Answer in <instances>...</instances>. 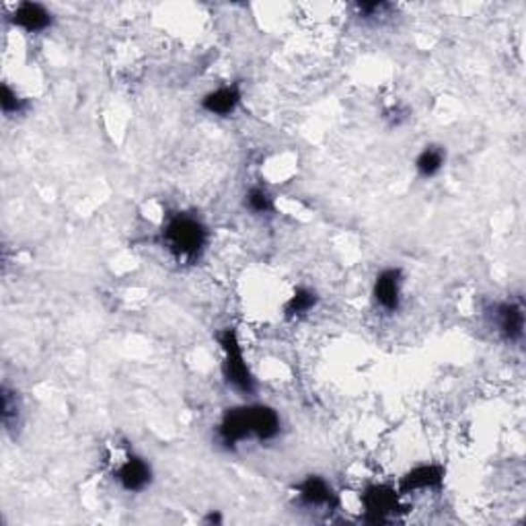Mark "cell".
Here are the masks:
<instances>
[{"instance_id": "10", "label": "cell", "mask_w": 526, "mask_h": 526, "mask_svg": "<svg viewBox=\"0 0 526 526\" xmlns=\"http://www.w3.org/2000/svg\"><path fill=\"white\" fill-rule=\"evenodd\" d=\"M241 99H243V93H241L239 85H225L208 93L202 99V107L212 115L228 117L237 112Z\"/></svg>"}, {"instance_id": "6", "label": "cell", "mask_w": 526, "mask_h": 526, "mask_svg": "<svg viewBox=\"0 0 526 526\" xmlns=\"http://www.w3.org/2000/svg\"><path fill=\"white\" fill-rule=\"evenodd\" d=\"M114 477L122 486V489L130 491V494H140V491L150 486L152 467L148 465L147 459H142V456L128 454L126 461L115 469Z\"/></svg>"}, {"instance_id": "14", "label": "cell", "mask_w": 526, "mask_h": 526, "mask_svg": "<svg viewBox=\"0 0 526 526\" xmlns=\"http://www.w3.org/2000/svg\"><path fill=\"white\" fill-rule=\"evenodd\" d=\"M243 202L247 210L255 214V216H269V214L276 212L272 193H269L266 188H261V185H253V188H249Z\"/></svg>"}, {"instance_id": "12", "label": "cell", "mask_w": 526, "mask_h": 526, "mask_svg": "<svg viewBox=\"0 0 526 526\" xmlns=\"http://www.w3.org/2000/svg\"><path fill=\"white\" fill-rule=\"evenodd\" d=\"M445 163L446 150L442 147H436V144H430V147H426L420 152L418 158H415V171H418L420 177L432 179L445 169Z\"/></svg>"}, {"instance_id": "1", "label": "cell", "mask_w": 526, "mask_h": 526, "mask_svg": "<svg viewBox=\"0 0 526 526\" xmlns=\"http://www.w3.org/2000/svg\"><path fill=\"white\" fill-rule=\"evenodd\" d=\"M282 420L269 405L253 403L226 410L216 426V440L225 451H234L241 442H272L280 436Z\"/></svg>"}, {"instance_id": "7", "label": "cell", "mask_w": 526, "mask_h": 526, "mask_svg": "<svg viewBox=\"0 0 526 526\" xmlns=\"http://www.w3.org/2000/svg\"><path fill=\"white\" fill-rule=\"evenodd\" d=\"M362 504L366 508V522H386V516L397 508V491L386 486H370L362 494Z\"/></svg>"}, {"instance_id": "13", "label": "cell", "mask_w": 526, "mask_h": 526, "mask_svg": "<svg viewBox=\"0 0 526 526\" xmlns=\"http://www.w3.org/2000/svg\"><path fill=\"white\" fill-rule=\"evenodd\" d=\"M319 302V296H317L315 290L310 288H296V293L290 296V301L284 307V313H286L288 319H296V317H302L310 313Z\"/></svg>"}, {"instance_id": "4", "label": "cell", "mask_w": 526, "mask_h": 526, "mask_svg": "<svg viewBox=\"0 0 526 526\" xmlns=\"http://www.w3.org/2000/svg\"><path fill=\"white\" fill-rule=\"evenodd\" d=\"M491 327L510 344H521L524 337V309L521 302L502 301L491 307Z\"/></svg>"}, {"instance_id": "9", "label": "cell", "mask_w": 526, "mask_h": 526, "mask_svg": "<svg viewBox=\"0 0 526 526\" xmlns=\"http://www.w3.org/2000/svg\"><path fill=\"white\" fill-rule=\"evenodd\" d=\"M13 25L27 33H44L52 27V13L39 3H21L13 13Z\"/></svg>"}, {"instance_id": "3", "label": "cell", "mask_w": 526, "mask_h": 526, "mask_svg": "<svg viewBox=\"0 0 526 526\" xmlns=\"http://www.w3.org/2000/svg\"><path fill=\"white\" fill-rule=\"evenodd\" d=\"M218 342L220 348H223V375L228 386H233L234 391L243 394H251L255 391V378L245 362V354L243 348H241L237 331L233 327L220 331Z\"/></svg>"}, {"instance_id": "17", "label": "cell", "mask_w": 526, "mask_h": 526, "mask_svg": "<svg viewBox=\"0 0 526 526\" xmlns=\"http://www.w3.org/2000/svg\"><path fill=\"white\" fill-rule=\"evenodd\" d=\"M206 522H208V524H214V522H223V518H220L218 514H210V516L206 518Z\"/></svg>"}, {"instance_id": "8", "label": "cell", "mask_w": 526, "mask_h": 526, "mask_svg": "<svg viewBox=\"0 0 526 526\" xmlns=\"http://www.w3.org/2000/svg\"><path fill=\"white\" fill-rule=\"evenodd\" d=\"M299 500L307 508H335L337 494L319 475H309L299 486Z\"/></svg>"}, {"instance_id": "5", "label": "cell", "mask_w": 526, "mask_h": 526, "mask_svg": "<svg viewBox=\"0 0 526 526\" xmlns=\"http://www.w3.org/2000/svg\"><path fill=\"white\" fill-rule=\"evenodd\" d=\"M372 299L385 313H397L403 299V272L399 267L383 269L372 286Z\"/></svg>"}, {"instance_id": "16", "label": "cell", "mask_w": 526, "mask_h": 526, "mask_svg": "<svg viewBox=\"0 0 526 526\" xmlns=\"http://www.w3.org/2000/svg\"><path fill=\"white\" fill-rule=\"evenodd\" d=\"M13 418H19V405L15 403L13 405V393H9V389H3V424L6 428L13 426Z\"/></svg>"}, {"instance_id": "15", "label": "cell", "mask_w": 526, "mask_h": 526, "mask_svg": "<svg viewBox=\"0 0 526 526\" xmlns=\"http://www.w3.org/2000/svg\"><path fill=\"white\" fill-rule=\"evenodd\" d=\"M0 106H3V114L6 117L21 115L27 109L25 99H21L17 91H13L9 85H3V91H0Z\"/></svg>"}, {"instance_id": "2", "label": "cell", "mask_w": 526, "mask_h": 526, "mask_svg": "<svg viewBox=\"0 0 526 526\" xmlns=\"http://www.w3.org/2000/svg\"><path fill=\"white\" fill-rule=\"evenodd\" d=\"M163 243L173 258L193 263L202 258L208 243V228L190 214H171L163 226Z\"/></svg>"}, {"instance_id": "11", "label": "cell", "mask_w": 526, "mask_h": 526, "mask_svg": "<svg viewBox=\"0 0 526 526\" xmlns=\"http://www.w3.org/2000/svg\"><path fill=\"white\" fill-rule=\"evenodd\" d=\"M445 481V467L440 465H421L411 469L403 479H401V491L411 494L420 489H436Z\"/></svg>"}]
</instances>
